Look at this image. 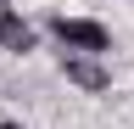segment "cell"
Masks as SVG:
<instances>
[{"instance_id":"1","label":"cell","mask_w":134,"mask_h":129,"mask_svg":"<svg viewBox=\"0 0 134 129\" xmlns=\"http://www.w3.org/2000/svg\"><path fill=\"white\" fill-rule=\"evenodd\" d=\"M45 28L62 39V51H78V56H106L112 51V28L95 23V17H62V11H50Z\"/></svg>"},{"instance_id":"3","label":"cell","mask_w":134,"mask_h":129,"mask_svg":"<svg viewBox=\"0 0 134 129\" xmlns=\"http://www.w3.org/2000/svg\"><path fill=\"white\" fill-rule=\"evenodd\" d=\"M34 45H39V34H34V23L23 17V11L0 17V51H6V56H28Z\"/></svg>"},{"instance_id":"4","label":"cell","mask_w":134,"mask_h":129,"mask_svg":"<svg viewBox=\"0 0 134 129\" xmlns=\"http://www.w3.org/2000/svg\"><path fill=\"white\" fill-rule=\"evenodd\" d=\"M0 129H28V123H17V118H0Z\"/></svg>"},{"instance_id":"2","label":"cell","mask_w":134,"mask_h":129,"mask_svg":"<svg viewBox=\"0 0 134 129\" xmlns=\"http://www.w3.org/2000/svg\"><path fill=\"white\" fill-rule=\"evenodd\" d=\"M62 79L84 95H106L112 90V68L100 56H78V51H62Z\"/></svg>"},{"instance_id":"5","label":"cell","mask_w":134,"mask_h":129,"mask_svg":"<svg viewBox=\"0 0 134 129\" xmlns=\"http://www.w3.org/2000/svg\"><path fill=\"white\" fill-rule=\"evenodd\" d=\"M11 11H17V6H11V0H0V17H11Z\"/></svg>"}]
</instances>
